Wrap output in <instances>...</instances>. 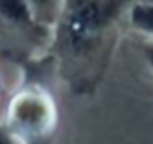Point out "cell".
Segmentation results:
<instances>
[{"instance_id":"obj_2","label":"cell","mask_w":153,"mask_h":144,"mask_svg":"<svg viewBox=\"0 0 153 144\" xmlns=\"http://www.w3.org/2000/svg\"><path fill=\"white\" fill-rule=\"evenodd\" d=\"M146 55H147V59L150 62V65L153 67V46H149L147 50H146Z\"/></svg>"},{"instance_id":"obj_3","label":"cell","mask_w":153,"mask_h":144,"mask_svg":"<svg viewBox=\"0 0 153 144\" xmlns=\"http://www.w3.org/2000/svg\"><path fill=\"white\" fill-rule=\"evenodd\" d=\"M0 144H9V141H7V138L3 135V134H0Z\"/></svg>"},{"instance_id":"obj_1","label":"cell","mask_w":153,"mask_h":144,"mask_svg":"<svg viewBox=\"0 0 153 144\" xmlns=\"http://www.w3.org/2000/svg\"><path fill=\"white\" fill-rule=\"evenodd\" d=\"M131 21L137 28L153 34V0L137 1L131 9Z\"/></svg>"}]
</instances>
